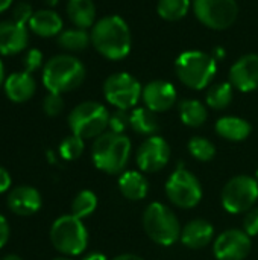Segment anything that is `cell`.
Listing matches in <instances>:
<instances>
[{"label":"cell","instance_id":"obj_21","mask_svg":"<svg viewBox=\"0 0 258 260\" xmlns=\"http://www.w3.org/2000/svg\"><path fill=\"white\" fill-rule=\"evenodd\" d=\"M119 190L129 201H141L149 192V181L141 172L125 171L119 177Z\"/></svg>","mask_w":258,"mask_h":260},{"label":"cell","instance_id":"obj_26","mask_svg":"<svg viewBox=\"0 0 258 260\" xmlns=\"http://www.w3.org/2000/svg\"><path fill=\"white\" fill-rule=\"evenodd\" d=\"M90 43H91V34H88L87 29H81V27H71L62 30L58 35V44L67 52H82L88 47Z\"/></svg>","mask_w":258,"mask_h":260},{"label":"cell","instance_id":"obj_9","mask_svg":"<svg viewBox=\"0 0 258 260\" xmlns=\"http://www.w3.org/2000/svg\"><path fill=\"white\" fill-rule=\"evenodd\" d=\"M169 201L179 209H193L202 200V186L196 175L186 168H178L164 186Z\"/></svg>","mask_w":258,"mask_h":260},{"label":"cell","instance_id":"obj_33","mask_svg":"<svg viewBox=\"0 0 258 260\" xmlns=\"http://www.w3.org/2000/svg\"><path fill=\"white\" fill-rule=\"evenodd\" d=\"M43 110L47 116L55 117L62 113L64 110V99L58 93H49L43 101Z\"/></svg>","mask_w":258,"mask_h":260},{"label":"cell","instance_id":"obj_3","mask_svg":"<svg viewBox=\"0 0 258 260\" xmlns=\"http://www.w3.org/2000/svg\"><path fill=\"white\" fill-rule=\"evenodd\" d=\"M85 66L71 55L52 56L43 69V84L49 93H68L76 90L85 79Z\"/></svg>","mask_w":258,"mask_h":260},{"label":"cell","instance_id":"obj_24","mask_svg":"<svg viewBox=\"0 0 258 260\" xmlns=\"http://www.w3.org/2000/svg\"><path fill=\"white\" fill-rule=\"evenodd\" d=\"M131 128L140 136H146V137L157 136L160 129L157 113H154L148 107L134 108L131 111Z\"/></svg>","mask_w":258,"mask_h":260},{"label":"cell","instance_id":"obj_43","mask_svg":"<svg viewBox=\"0 0 258 260\" xmlns=\"http://www.w3.org/2000/svg\"><path fill=\"white\" fill-rule=\"evenodd\" d=\"M5 79H6V76H5V66H3V62L0 59V87L3 85Z\"/></svg>","mask_w":258,"mask_h":260},{"label":"cell","instance_id":"obj_41","mask_svg":"<svg viewBox=\"0 0 258 260\" xmlns=\"http://www.w3.org/2000/svg\"><path fill=\"white\" fill-rule=\"evenodd\" d=\"M82 260H108L105 254L102 253H90L88 256H85Z\"/></svg>","mask_w":258,"mask_h":260},{"label":"cell","instance_id":"obj_34","mask_svg":"<svg viewBox=\"0 0 258 260\" xmlns=\"http://www.w3.org/2000/svg\"><path fill=\"white\" fill-rule=\"evenodd\" d=\"M33 15V9H32V5L27 3V2H18L14 8H12V18L15 23H20V24H24L27 26L30 18Z\"/></svg>","mask_w":258,"mask_h":260},{"label":"cell","instance_id":"obj_46","mask_svg":"<svg viewBox=\"0 0 258 260\" xmlns=\"http://www.w3.org/2000/svg\"><path fill=\"white\" fill-rule=\"evenodd\" d=\"M53 260H71L70 257H56V259H53Z\"/></svg>","mask_w":258,"mask_h":260},{"label":"cell","instance_id":"obj_15","mask_svg":"<svg viewBox=\"0 0 258 260\" xmlns=\"http://www.w3.org/2000/svg\"><path fill=\"white\" fill-rule=\"evenodd\" d=\"M141 99L154 113L169 111L176 102V88L169 81L155 79L143 87Z\"/></svg>","mask_w":258,"mask_h":260},{"label":"cell","instance_id":"obj_13","mask_svg":"<svg viewBox=\"0 0 258 260\" xmlns=\"http://www.w3.org/2000/svg\"><path fill=\"white\" fill-rule=\"evenodd\" d=\"M135 160L141 172H146V174L158 172L164 169L170 160V146L160 136L148 137L138 146Z\"/></svg>","mask_w":258,"mask_h":260},{"label":"cell","instance_id":"obj_31","mask_svg":"<svg viewBox=\"0 0 258 260\" xmlns=\"http://www.w3.org/2000/svg\"><path fill=\"white\" fill-rule=\"evenodd\" d=\"M84 148H85V143H84V139H81L79 136H68L65 137L61 145H59V155L67 160V161H71V160H76L82 155L84 152Z\"/></svg>","mask_w":258,"mask_h":260},{"label":"cell","instance_id":"obj_22","mask_svg":"<svg viewBox=\"0 0 258 260\" xmlns=\"http://www.w3.org/2000/svg\"><path fill=\"white\" fill-rule=\"evenodd\" d=\"M216 133L228 142H243L249 137L252 126L248 120L237 116H225L216 122Z\"/></svg>","mask_w":258,"mask_h":260},{"label":"cell","instance_id":"obj_32","mask_svg":"<svg viewBox=\"0 0 258 260\" xmlns=\"http://www.w3.org/2000/svg\"><path fill=\"white\" fill-rule=\"evenodd\" d=\"M129 126H131V113H128L126 110H116L114 113H111L109 125H108L109 131L123 134Z\"/></svg>","mask_w":258,"mask_h":260},{"label":"cell","instance_id":"obj_5","mask_svg":"<svg viewBox=\"0 0 258 260\" xmlns=\"http://www.w3.org/2000/svg\"><path fill=\"white\" fill-rule=\"evenodd\" d=\"M146 235L158 245H173L181 239L182 227L178 216L163 203H151L141 218Z\"/></svg>","mask_w":258,"mask_h":260},{"label":"cell","instance_id":"obj_47","mask_svg":"<svg viewBox=\"0 0 258 260\" xmlns=\"http://www.w3.org/2000/svg\"><path fill=\"white\" fill-rule=\"evenodd\" d=\"M255 180L258 181V169H257V172H255Z\"/></svg>","mask_w":258,"mask_h":260},{"label":"cell","instance_id":"obj_6","mask_svg":"<svg viewBox=\"0 0 258 260\" xmlns=\"http://www.w3.org/2000/svg\"><path fill=\"white\" fill-rule=\"evenodd\" d=\"M52 245L65 256H79L88 245V232L75 215L59 216L50 227Z\"/></svg>","mask_w":258,"mask_h":260},{"label":"cell","instance_id":"obj_27","mask_svg":"<svg viewBox=\"0 0 258 260\" xmlns=\"http://www.w3.org/2000/svg\"><path fill=\"white\" fill-rule=\"evenodd\" d=\"M233 98L234 87L231 85V82H217L208 88L205 102L213 110H225L233 102Z\"/></svg>","mask_w":258,"mask_h":260},{"label":"cell","instance_id":"obj_1","mask_svg":"<svg viewBox=\"0 0 258 260\" xmlns=\"http://www.w3.org/2000/svg\"><path fill=\"white\" fill-rule=\"evenodd\" d=\"M91 44L106 59L119 61L129 55L132 35L128 23L119 15H106L94 23Z\"/></svg>","mask_w":258,"mask_h":260},{"label":"cell","instance_id":"obj_19","mask_svg":"<svg viewBox=\"0 0 258 260\" xmlns=\"http://www.w3.org/2000/svg\"><path fill=\"white\" fill-rule=\"evenodd\" d=\"M5 94L8 96L9 101L15 104H23L29 101L36 90L35 79L32 73L27 72H14L8 75V78L3 82Z\"/></svg>","mask_w":258,"mask_h":260},{"label":"cell","instance_id":"obj_30","mask_svg":"<svg viewBox=\"0 0 258 260\" xmlns=\"http://www.w3.org/2000/svg\"><path fill=\"white\" fill-rule=\"evenodd\" d=\"M187 148L190 155L199 161H210L216 155V146L213 145V142L201 136L192 137L187 143Z\"/></svg>","mask_w":258,"mask_h":260},{"label":"cell","instance_id":"obj_37","mask_svg":"<svg viewBox=\"0 0 258 260\" xmlns=\"http://www.w3.org/2000/svg\"><path fill=\"white\" fill-rule=\"evenodd\" d=\"M8 239H9V225L5 216L0 215V248L8 242Z\"/></svg>","mask_w":258,"mask_h":260},{"label":"cell","instance_id":"obj_39","mask_svg":"<svg viewBox=\"0 0 258 260\" xmlns=\"http://www.w3.org/2000/svg\"><path fill=\"white\" fill-rule=\"evenodd\" d=\"M211 55H213V58H214L216 61H222V59H225L227 52H225V49H224V47H216V49L211 52Z\"/></svg>","mask_w":258,"mask_h":260},{"label":"cell","instance_id":"obj_38","mask_svg":"<svg viewBox=\"0 0 258 260\" xmlns=\"http://www.w3.org/2000/svg\"><path fill=\"white\" fill-rule=\"evenodd\" d=\"M11 187V175L9 172L0 166V193L6 192Z\"/></svg>","mask_w":258,"mask_h":260},{"label":"cell","instance_id":"obj_28","mask_svg":"<svg viewBox=\"0 0 258 260\" xmlns=\"http://www.w3.org/2000/svg\"><path fill=\"white\" fill-rule=\"evenodd\" d=\"M190 0H158V15L166 21H179L190 11Z\"/></svg>","mask_w":258,"mask_h":260},{"label":"cell","instance_id":"obj_10","mask_svg":"<svg viewBox=\"0 0 258 260\" xmlns=\"http://www.w3.org/2000/svg\"><path fill=\"white\" fill-rule=\"evenodd\" d=\"M143 87L132 75L119 72L108 76L103 82L105 99L117 110H131L141 99Z\"/></svg>","mask_w":258,"mask_h":260},{"label":"cell","instance_id":"obj_45","mask_svg":"<svg viewBox=\"0 0 258 260\" xmlns=\"http://www.w3.org/2000/svg\"><path fill=\"white\" fill-rule=\"evenodd\" d=\"M2 260H23L20 256H17V254H8V256H5Z\"/></svg>","mask_w":258,"mask_h":260},{"label":"cell","instance_id":"obj_40","mask_svg":"<svg viewBox=\"0 0 258 260\" xmlns=\"http://www.w3.org/2000/svg\"><path fill=\"white\" fill-rule=\"evenodd\" d=\"M113 260H143L140 256L137 254H131V253H125V254H119L116 256Z\"/></svg>","mask_w":258,"mask_h":260},{"label":"cell","instance_id":"obj_11","mask_svg":"<svg viewBox=\"0 0 258 260\" xmlns=\"http://www.w3.org/2000/svg\"><path fill=\"white\" fill-rule=\"evenodd\" d=\"M193 11L204 26L224 30L236 21L239 5L236 0H193Z\"/></svg>","mask_w":258,"mask_h":260},{"label":"cell","instance_id":"obj_12","mask_svg":"<svg viewBox=\"0 0 258 260\" xmlns=\"http://www.w3.org/2000/svg\"><path fill=\"white\" fill-rule=\"evenodd\" d=\"M251 248V236L245 230L230 229L214 239L213 254L217 260H245L249 256Z\"/></svg>","mask_w":258,"mask_h":260},{"label":"cell","instance_id":"obj_20","mask_svg":"<svg viewBox=\"0 0 258 260\" xmlns=\"http://www.w3.org/2000/svg\"><path fill=\"white\" fill-rule=\"evenodd\" d=\"M29 30L41 38L58 37L62 32V18L53 9H40L35 11L29 24Z\"/></svg>","mask_w":258,"mask_h":260},{"label":"cell","instance_id":"obj_4","mask_svg":"<svg viewBox=\"0 0 258 260\" xmlns=\"http://www.w3.org/2000/svg\"><path fill=\"white\" fill-rule=\"evenodd\" d=\"M175 72L178 79L186 87L192 90H204L216 76L217 61L211 53L202 50H187L178 56Z\"/></svg>","mask_w":258,"mask_h":260},{"label":"cell","instance_id":"obj_14","mask_svg":"<svg viewBox=\"0 0 258 260\" xmlns=\"http://www.w3.org/2000/svg\"><path fill=\"white\" fill-rule=\"evenodd\" d=\"M230 82L234 88L249 93L258 88V55L248 53L240 56L230 70Z\"/></svg>","mask_w":258,"mask_h":260},{"label":"cell","instance_id":"obj_17","mask_svg":"<svg viewBox=\"0 0 258 260\" xmlns=\"http://www.w3.org/2000/svg\"><path fill=\"white\" fill-rule=\"evenodd\" d=\"M8 207L20 216H30L41 209V195L32 186H18L8 195Z\"/></svg>","mask_w":258,"mask_h":260},{"label":"cell","instance_id":"obj_29","mask_svg":"<svg viewBox=\"0 0 258 260\" xmlns=\"http://www.w3.org/2000/svg\"><path fill=\"white\" fill-rule=\"evenodd\" d=\"M97 207V197L91 190H81L71 203V215L79 219L88 218Z\"/></svg>","mask_w":258,"mask_h":260},{"label":"cell","instance_id":"obj_42","mask_svg":"<svg viewBox=\"0 0 258 260\" xmlns=\"http://www.w3.org/2000/svg\"><path fill=\"white\" fill-rule=\"evenodd\" d=\"M14 0H0V14L5 12L6 9H9V6L12 5Z\"/></svg>","mask_w":258,"mask_h":260},{"label":"cell","instance_id":"obj_23","mask_svg":"<svg viewBox=\"0 0 258 260\" xmlns=\"http://www.w3.org/2000/svg\"><path fill=\"white\" fill-rule=\"evenodd\" d=\"M67 15L75 27H93L96 23V5L93 0H68Z\"/></svg>","mask_w":258,"mask_h":260},{"label":"cell","instance_id":"obj_7","mask_svg":"<svg viewBox=\"0 0 258 260\" xmlns=\"http://www.w3.org/2000/svg\"><path fill=\"white\" fill-rule=\"evenodd\" d=\"M109 111L105 105L87 101L76 105L68 114V126L81 139H96L103 134L109 125Z\"/></svg>","mask_w":258,"mask_h":260},{"label":"cell","instance_id":"obj_44","mask_svg":"<svg viewBox=\"0 0 258 260\" xmlns=\"http://www.w3.org/2000/svg\"><path fill=\"white\" fill-rule=\"evenodd\" d=\"M44 3H46V5H47L50 9H52L53 6H56V5L59 3V0H44Z\"/></svg>","mask_w":258,"mask_h":260},{"label":"cell","instance_id":"obj_16","mask_svg":"<svg viewBox=\"0 0 258 260\" xmlns=\"http://www.w3.org/2000/svg\"><path fill=\"white\" fill-rule=\"evenodd\" d=\"M29 44V27L14 20L0 21V55L12 56L23 52Z\"/></svg>","mask_w":258,"mask_h":260},{"label":"cell","instance_id":"obj_35","mask_svg":"<svg viewBox=\"0 0 258 260\" xmlns=\"http://www.w3.org/2000/svg\"><path fill=\"white\" fill-rule=\"evenodd\" d=\"M43 66V52L38 49H29L23 58V67L24 72L27 73H33L36 72L40 67Z\"/></svg>","mask_w":258,"mask_h":260},{"label":"cell","instance_id":"obj_25","mask_svg":"<svg viewBox=\"0 0 258 260\" xmlns=\"http://www.w3.org/2000/svg\"><path fill=\"white\" fill-rule=\"evenodd\" d=\"M178 111H179V117L181 122L190 128H198L202 126L207 119H208V111L207 107L196 101V99H184L179 102L178 105Z\"/></svg>","mask_w":258,"mask_h":260},{"label":"cell","instance_id":"obj_8","mask_svg":"<svg viewBox=\"0 0 258 260\" xmlns=\"http://www.w3.org/2000/svg\"><path fill=\"white\" fill-rule=\"evenodd\" d=\"M222 206L231 215L249 212L258 200V181L251 175H236L222 189Z\"/></svg>","mask_w":258,"mask_h":260},{"label":"cell","instance_id":"obj_2","mask_svg":"<svg viewBox=\"0 0 258 260\" xmlns=\"http://www.w3.org/2000/svg\"><path fill=\"white\" fill-rule=\"evenodd\" d=\"M132 143L128 136L105 131L94 139L91 158L94 166L109 175L122 174L131 158Z\"/></svg>","mask_w":258,"mask_h":260},{"label":"cell","instance_id":"obj_36","mask_svg":"<svg viewBox=\"0 0 258 260\" xmlns=\"http://www.w3.org/2000/svg\"><path fill=\"white\" fill-rule=\"evenodd\" d=\"M243 230L251 238L258 236V207H252L249 212H246L243 219Z\"/></svg>","mask_w":258,"mask_h":260},{"label":"cell","instance_id":"obj_18","mask_svg":"<svg viewBox=\"0 0 258 260\" xmlns=\"http://www.w3.org/2000/svg\"><path fill=\"white\" fill-rule=\"evenodd\" d=\"M214 238V227L210 221L196 218L187 222L181 232V242L190 250L205 248Z\"/></svg>","mask_w":258,"mask_h":260}]
</instances>
